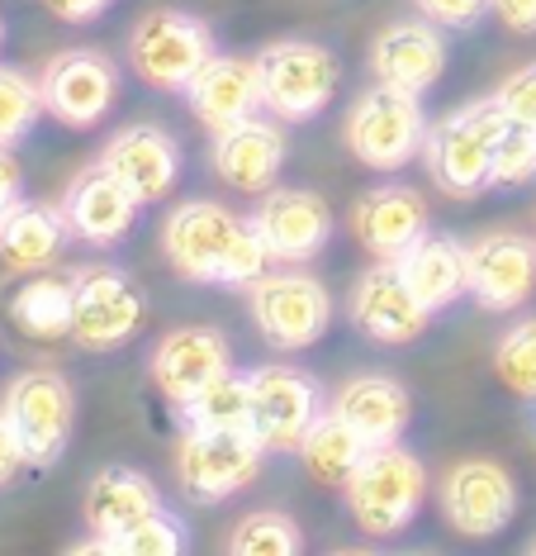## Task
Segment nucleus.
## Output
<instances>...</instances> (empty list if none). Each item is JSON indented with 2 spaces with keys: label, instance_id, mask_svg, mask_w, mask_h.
Listing matches in <instances>:
<instances>
[{
  "label": "nucleus",
  "instance_id": "1",
  "mask_svg": "<svg viewBox=\"0 0 536 556\" xmlns=\"http://www.w3.org/2000/svg\"><path fill=\"white\" fill-rule=\"evenodd\" d=\"M162 257L181 281L195 286H242L247 290L266 271V252L252 214L242 219L219 200H186L162 224Z\"/></svg>",
  "mask_w": 536,
  "mask_h": 556
},
{
  "label": "nucleus",
  "instance_id": "2",
  "mask_svg": "<svg viewBox=\"0 0 536 556\" xmlns=\"http://www.w3.org/2000/svg\"><path fill=\"white\" fill-rule=\"evenodd\" d=\"M503 134L508 115L494 96L470 100L437 124H427L423 167L437 181V191H446L451 200H480L484 191H494V153H499Z\"/></svg>",
  "mask_w": 536,
  "mask_h": 556
},
{
  "label": "nucleus",
  "instance_id": "3",
  "mask_svg": "<svg viewBox=\"0 0 536 556\" xmlns=\"http://www.w3.org/2000/svg\"><path fill=\"white\" fill-rule=\"evenodd\" d=\"M342 504H347L352 523L370 538H394L418 518L427 500V466L408 447H370L356 471L342 480Z\"/></svg>",
  "mask_w": 536,
  "mask_h": 556
},
{
  "label": "nucleus",
  "instance_id": "4",
  "mask_svg": "<svg viewBox=\"0 0 536 556\" xmlns=\"http://www.w3.org/2000/svg\"><path fill=\"white\" fill-rule=\"evenodd\" d=\"M261 77V110L280 124H309L337 96L342 67L328 43L314 39H276L257 53Z\"/></svg>",
  "mask_w": 536,
  "mask_h": 556
},
{
  "label": "nucleus",
  "instance_id": "5",
  "mask_svg": "<svg viewBox=\"0 0 536 556\" xmlns=\"http://www.w3.org/2000/svg\"><path fill=\"white\" fill-rule=\"evenodd\" d=\"M352 157L370 172H404L413 157H423V96L394 91V86H370L352 100L347 124H342Z\"/></svg>",
  "mask_w": 536,
  "mask_h": 556
},
{
  "label": "nucleus",
  "instance_id": "6",
  "mask_svg": "<svg viewBox=\"0 0 536 556\" xmlns=\"http://www.w3.org/2000/svg\"><path fill=\"white\" fill-rule=\"evenodd\" d=\"M0 414L15 428L34 471H53L76 433V390L62 371H20L0 395Z\"/></svg>",
  "mask_w": 536,
  "mask_h": 556
},
{
  "label": "nucleus",
  "instance_id": "7",
  "mask_svg": "<svg viewBox=\"0 0 536 556\" xmlns=\"http://www.w3.org/2000/svg\"><path fill=\"white\" fill-rule=\"evenodd\" d=\"M214 29L190 10H148L129 34V67L143 77V86L167 96H186V86L195 81V72L209 62Z\"/></svg>",
  "mask_w": 536,
  "mask_h": 556
},
{
  "label": "nucleus",
  "instance_id": "8",
  "mask_svg": "<svg viewBox=\"0 0 536 556\" xmlns=\"http://www.w3.org/2000/svg\"><path fill=\"white\" fill-rule=\"evenodd\" d=\"M257 333L280 352H304L333 328V295L309 271H261L247 286Z\"/></svg>",
  "mask_w": 536,
  "mask_h": 556
},
{
  "label": "nucleus",
  "instance_id": "9",
  "mask_svg": "<svg viewBox=\"0 0 536 556\" xmlns=\"http://www.w3.org/2000/svg\"><path fill=\"white\" fill-rule=\"evenodd\" d=\"M266 447L252 428H228V433H190L176 438V485L190 504H224L238 490L257 480Z\"/></svg>",
  "mask_w": 536,
  "mask_h": 556
},
{
  "label": "nucleus",
  "instance_id": "10",
  "mask_svg": "<svg viewBox=\"0 0 536 556\" xmlns=\"http://www.w3.org/2000/svg\"><path fill=\"white\" fill-rule=\"evenodd\" d=\"M143 328V290L114 262L76 267V305H72V343L81 352H114Z\"/></svg>",
  "mask_w": 536,
  "mask_h": 556
},
{
  "label": "nucleus",
  "instance_id": "11",
  "mask_svg": "<svg viewBox=\"0 0 536 556\" xmlns=\"http://www.w3.org/2000/svg\"><path fill=\"white\" fill-rule=\"evenodd\" d=\"M252 376V433L266 452H299L309 428L323 419V381L299 366H257Z\"/></svg>",
  "mask_w": 536,
  "mask_h": 556
},
{
  "label": "nucleus",
  "instance_id": "12",
  "mask_svg": "<svg viewBox=\"0 0 536 556\" xmlns=\"http://www.w3.org/2000/svg\"><path fill=\"white\" fill-rule=\"evenodd\" d=\"M38 91H43L48 115L67 129H95L110 115L114 96H119V72L95 48H67L53 53L38 72Z\"/></svg>",
  "mask_w": 536,
  "mask_h": 556
},
{
  "label": "nucleus",
  "instance_id": "13",
  "mask_svg": "<svg viewBox=\"0 0 536 556\" xmlns=\"http://www.w3.org/2000/svg\"><path fill=\"white\" fill-rule=\"evenodd\" d=\"M442 514L461 538H494L518 518V480L489 457H465L442 476Z\"/></svg>",
  "mask_w": 536,
  "mask_h": 556
},
{
  "label": "nucleus",
  "instance_id": "14",
  "mask_svg": "<svg viewBox=\"0 0 536 556\" xmlns=\"http://www.w3.org/2000/svg\"><path fill=\"white\" fill-rule=\"evenodd\" d=\"M470 295L489 314H513L536 290V238L518 229H489L465 243Z\"/></svg>",
  "mask_w": 536,
  "mask_h": 556
},
{
  "label": "nucleus",
  "instance_id": "15",
  "mask_svg": "<svg viewBox=\"0 0 536 556\" xmlns=\"http://www.w3.org/2000/svg\"><path fill=\"white\" fill-rule=\"evenodd\" d=\"M271 262H309L333 243V205L309 186H271L261 191V205L252 210Z\"/></svg>",
  "mask_w": 536,
  "mask_h": 556
},
{
  "label": "nucleus",
  "instance_id": "16",
  "mask_svg": "<svg viewBox=\"0 0 536 556\" xmlns=\"http://www.w3.org/2000/svg\"><path fill=\"white\" fill-rule=\"evenodd\" d=\"M347 319L361 338L380 348H408L418 343V338L427 333L432 314L413 300V290L399 281V271H394V262L380 257L375 267H366L356 276L352 295H347Z\"/></svg>",
  "mask_w": 536,
  "mask_h": 556
},
{
  "label": "nucleus",
  "instance_id": "17",
  "mask_svg": "<svg viewBox=\"0 0 536 556\" xmlns=\"http://www.w3.org/2000/svg\"><path fill=\"white\" fill-rule=\"evenodd\" d=\"M157 509H162V490L143 471H133V466H100L86 480V495H81V518L95 538L81 542L76 552H114V542Z\"/></svg>",
  "mask_w": 536,
  "mask_h": 556
},
{
  "label": "nucleus",
  "instance_id": "18",
  "mask_svg": "<svg viewBox=\"0 0 536 556\" xmlns=\"http://www.w3.org/2000/svg\"><path fill=\"white\" fill-rule=\"evenodd\" d=\"M446 72V34L432 20H394L370 43V77L408 96H427Z\"/></svg>",
  "mask_w": 536,
  "mask_h": 556
},
{
  "label": "nucleus",
  "instance_id": "19",
  "mask_svg": "<svg viewBox=\"0 0 536 556\" xmlns=\"http://www.w3.org/2000/svg\"><path fill=\"white\" fill-rule=\"evenodd\" d=\"M285 153H290V138L280 129V119L276 115H247V119H238V124H228V129L214 134L209 162L233 191L261 195L276 186L280 167H285Z\"/></svg>",
  "mask_w": 536,
  "mask_h": 556
},
{
  "label": "nucleus",
  "instance_id": "20",
  "mask_svg": "<svg viewBox=\"0 0 536 556\" xmlns=\"http://www.w3.org/2000/svg\"><path fill=\"white\" fill-rule=\"evenodd\" d=\"M100 167L138 195V205H157L181 176V143L157 124H124L100 148Z\"/></svg>",
  "mask_w": 536,
  "mask_h": 556
},
{
  "label": "nucleus",
  "instance_id": "21",
  "mask_svg": "<svg viewBox=\"0 0 536 556\" xmlns=\"http://www.w3.org/2000/svg\"><path fill=\"white\" fill-rule=\"evenodd\" d=\"M233 371V348L219 328H171L148 352V376L171 404H186L214 376Z\"/></svg>",
  "mask_w": 536,
  "mask_h": 556
},
{
  "label": "nucleus",
  "instance_id": "22",
  "mask_svg": "<svg viewBox=\"0 0 536 556\" xmlns=\"http://www.w3.org/2000/svg\"><path fill=\"white\" fill-rule=\"evenodd\" d=\"M347 229L361 243L370 257H399L427 233V200L404 181H385V186H370V191L356 200L347 214Z\"/></svg>",
  "mask_w": 536,
  "mask_h": 556
},
{
  "label": "nucleus",
  "instance_id": "23",
  "mask_svg": "<svg viewBox=\"0 0 536 556\" xmlns=\"http://www.w3.org/2000/svg\"><path fill=\"white\" fill-rule=\"evenodd\" d=\"M138 195L129 191L124 181H114V176L100 167H86L76 181L67 186V195H62V214H67L72 224V238L86 248H114L129 238V229L138 224Z\"/></svg>",
  "mask_w": 536,
  "mask_h": 556
},
{
  "label": "nucleus",
  "instance_id": "24",
  "mask_svg": "<svg viewBox=\"0 0 536 556\" xmlns=\"http://www.w3.org/2000/svg\"><path fill=\"white\" fill-rule=\"evenodd\" d=\"M186 100L195 110V119L209 134L228 129V124L247 119L261 110V77H257V58L242 53H214L195 72V81L186 86Z\"/></svg>",
  "mask_w": 536,
  "mask_h": 556
},
{
  "label": "nucleus",
  "instance_id": "25",
  "mask_svg": "<svg viewBox=\"0 0 536 556\" xmlns=\"http://www.w3.org/2000/svg\"><path fill=\"white\" fill-rule=\"evenodd\" d=\"M399 281L413 290V300L427 314L451 309L461 295H470V262H465V243L456 233H423L408 252L390 257Z\"/></svg>",
  "mask_w": 536,
  "mask_h": 556
},
{
  "label": "nucleus",
  "instance_id": "26",
  "mask_svg": "<svg viewBox=\"0 0 536 556\" xmlns=\"http://www.w3.org/2000/svg\"><path fill=\"white\" fill-rule=\"evenodd\" d=\"M72 243V224L62 214V200H15L0 219V262L20 276L48 271L62 262V252Z\"/></svg>",
  "mask_w": 536,
  "mask_h": 556
},
{
  "label": "nucleus",
  "instance_id": "27",
  "mask_svg": "<svg viewBox=\"0 0 536 556\" xmlns=\"http://www.w3.org/2000/svg\"><path fill=\"white\" fill-rule=\"evenodd\" d=\"M333 409L366 438V447H390V442H399L408 433L413 395H408V386L394 381V376L370 371V376H352V381L337 390Z\"/></svg>",
  "mask_w": 536,
  "mask_h": 556
},
{
  "label": "nucleus",
  "instance_id": "28",
  "mask_svg": "<svg viewBox=\"0 0 536 556\" xmlns=\"http://www.w3.org/2000/svg\"><path fill=\"white\" fill-rule=\"evenodd\" d=\"M72 305H76V271H34L15 295H10V324L29 333L34 343H58L72 338Z\"/></svg>",
  "mask_w": 536,
  "mask_h": 556
},
{
  "label": "nucleus",
  "instance_id": "29",
  "mask_svg": "<svg viewBox=\"0 0 536 556\" xmlns=\"http://www.w3.org/2000/svg\"><path fill=\"white\" fill-rule=\"evenodd\" d=\"M176 424L190 433H228V428H252V376L224 371L186 404H176Z\"/></svg>",
  "mask_w": 536,
  "mask_h": 556
},
{
  "label": "nucleus",
  "instance_id": "30",
  "mask_svg": "<svg viewBox=\"0 0 536 556\" xmlns=\"http://www.w3.org/2000/svg\"><path fill=\"white\" fill-rule=\"evenodd\" d=\"M366 438L356 433V428L342 419L337 409H323V419H318L309 428V438L299 442V462H304V471H309L314 480H323V485H342L352 471H356V462L366 457Z\"/></svg>",
  "mask_w": 536,
  "mask_h": 556
},
{
  "label": "nucleus",
  "instance_id": "31",
  "mask_svg": "<svg viewBox=\"0 0 536 556\" xmlns=\"http://www.w3.org/2000/svg\"><path fill=\"white\" fill-rule=\"evenodd\" d=\"M224 547L233 556H295V552H304V538H299V528L290 514L257 509V514L238 518Z\"/></svg>",
  "mask_w": 536,
  "mask_h": 556
},
{
  "label": "nucleus",
  "instance_id": "32",
  "mask_svg": "<svg viewBox=\"0 0 536 556\" xmlns=\"http://www.w3.org/2000/svg\"><path fill=\"white\" fill-rule=\"evenodd\" d=\"M38 115H48L43 91H38V77L0 62V148L24 143V138L34 134Z\"/></svg>",
  "mask_w": 536,
  "mask_h": 556
},
{
  "label": "nucleus",
  "instance_id": "33",
  "mask_svg": "<svg viewBox=\"0 0 536 556\" xmlns=\"http://www.w3.org/2000/svg\"><path fill=\"white\" fill-rule=\"evenodd\" d=\"M494 371H499V381L513 390L518 400L536 404V314L532 319H518L499 343H494Z\"/></svg>",
  "mask_w": 536,
  "mask_h": 556
},
{
  "label": "nucleus",
  "instance_id": "34",
  "mask_svg": "<svg viewBox=\"0 0 536 556\" xmlns=\"http://www.w3.org/2000/svg\"><path fill=\"white\" fill-rule=\"evenodd\" d=\"M186 547H190L186 523L167 509V504H162L157 514H148L143 523L129 528V533L114 542V552H129V556H181Z\"/></svg>",
  "mask_w": 536,
  "mask_h": 556
},
{
  "label": "nucleus",
  "instance_id": "35",
  "mask_svg": "<svg viewBox=\"0 0 536 556\" xmlns=\"http://www.w3.org/2000/svg\"><path fill=\"white\" fill-rule=\"evenodd\" d=\"M527 181H536V134L508 124L499 153H494V191H518Z\"/></svg>",
  "mask_w": 536,
  "mask_h": 556
},
{
  "label": "nucleus",
  "instance_id": "36",
  "mask_svg": "<svg viewBox=\"0 0 536 556\" xmlns=\"http://www.w3.org/2000/svg\"><path fill=\"white\" fill-rule=\"evenodd\" d=\"M494 100H499V110L508 115V124L536 134V62H532V67L508 72V77L499 81V91H494Z\"/></svg>",
  "mask_w": 536,
  "mask_h": 556
},
{
  "label": "nucleus",
  "instance_id": "37",
  "mask_svg": "<svg viewBox=\"0 0 536 556\" xmlns=\"http://www.w3.org/2000/svg\"><path fill=\"white\" fill-rule=\"evenodd\" d=\"M413 5H418V15L432 20L437 29H456V34L475 29V24L489 15V0H413Z\"/></svg>",
  "mask_w": 536,
  "mask_h": 556
},
{
  "label": "nucleus",
  "instance_id": "38",
  "mask_svg": "<svg viewBox=\"0 0 536 556\" xmlns=\"http://www.w3.org/2000/svg\"><path fill=\"white\" fill-rule=\"evenodd\" d=\"M110 5L114 0H43V10L53 20H62V24H91V20L105 15Z\"/></svg>",
  "mask_w": 536,
  "mask_h": 556
},
{
  "label": "nucleus",
  "instance_id": "39",
  "mask_svg": "<svg viewBox=\"0 0 536 556\" xmlns=\"http://www.w3.org/2000/svg\"><path fill=\"white\" fill-rule=\"evenodd\" d=\"M24 466H29V457H24L15 428H10V424H5V414H0V490L15 485V476L24 471Z\"/></svg>",
  "mask_w": 536,
  "mask_h": 556
},
{
  "label": "nucleus",
  "instance_id": "40",
  "mask_svg": "<svg viewBox=\"0 0 536 556\" xmlns=\"http://www.w3.org/2000/svg\"><path fill=\"white\" fill-rule=\"evenodd\" d=\"M20 195H24V167H20L15 148H0V219H5V210Z\"/></svg>",
  "mask_w": 536,
  "mask_h": 556
},
{
  "label": "nucleus",
  "instance_id": "41",
  "mask_svg": "<svg viewBox=\"0 0 536 556\" xmlns=\"http://www.w3.org/2000/svg\"><path fill=\"white\" fill-rule=\"evenodd\" d=\"M489 10L513 34H536V0H489Z\"/></svg>",
  "mask_w": 536,
  "mask_h": 556
},
{
  "label": "nucleus",
  "instance_id": "42",
  "mask_svg": "<svg viewBox=\"0 0 536 556\" xmlns=\"http://www.w3.org/2000/svg\"><path fill=\"white\" fill-rule=\"evenodd\" d=\"M0 43H5V20H0Z\"/></svg>",
  "mask_w": 536,
  "mask_h": 556
},
{
  "label": "nucleus",
  "instance_id": "43",
  "mask_svg": "<svg viewBox=\"0 0 536 556\" xmlns=\"http://www.w3.org/2000/svg\"><path fill=\"white\" fill-rule=\"evenodd\" d=\"M532 552H536V542H532Z\"/></svg>",
  "mask_w": 536,
  "mask_h": 556
}]
</instances>
